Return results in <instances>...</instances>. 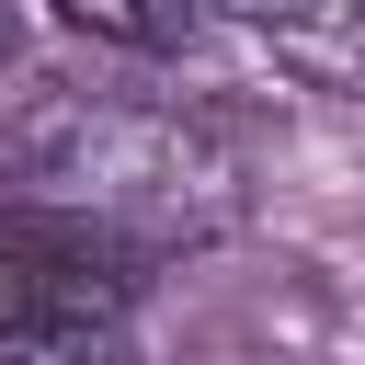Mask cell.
Segmentation results:
<instances>
[{"label":"cell","mask_w":365,"mask_h":365,"mask_svg":"<svg viewBox=\"0 0 365 365\" xmlns=\"http://www.w3.org/2000/svg\"><path fill=\"white\" fill-rule=\"evenodd\" d=\"M0 171L23 205H57L80 228H114L125 251L148 240H194L228 217V148L171 114V103H114V91H46L11 137H0Z\"/></svg>","instance_id":"obj_1"},{"label":"cell","mask_w":365,"mask_h":365,"mask_svg":"<svg viewBox=\"0 0 365 365\" xmlns=\"http://www.w3.org/2000/svg\"><path fill=\"white\" fill-rule=\"evenodd\" d=\"M0 68H11V0H0Z\"/></svg>","instance_id":"obj_5"},{"label":"cell","mask_w":365,"mask_h":365,"mask_svg":"<svg viewBox=\"0 0 365 365\" xmlns=\"http://www.w3.org/2000/svg\"><path fill=\"white\" fill-rule=\"evenodd\" d=\"M57 23H80V34L125 46V57H171L194 34V0H57Z\"/></svg>","instance_id":"obj_4"},{"label":"cell","mask_w":365,"mask_h":365,"mask_svg":"<svg viewBox=\"0 0 365 365\" xmlns=\"http://www.w3.org/2000/svg\"><path fill=\"white\" fill-rule=\"evenodd\" d=\"M0 365H137V354H125L114 308H11Z\"/></svg>","instance_id":"obj_2"},{"label":"cell","mask_w":365,"mask_h":365,"mask_svg":"<svg viewBox=\"0 0 365 365\" xmlns=\"http://www.w3.org/2000/svg\"><path fill=\"white\" fill-rule=\"evenodd\" d=\"M240 23H262V34H285L297 57H319V68H342V80H365V0H228Z\"/></svg>","instance_id":"obj_3"}]
</instances>
